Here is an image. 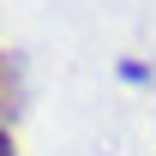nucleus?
Listing matches in <instances>:
<instances>
[{
    "label": "nucleus",
    "mask_w": 156,
    "mask_h": 156,
    "mask_svg": "<svg viewBox=\"0 0 156 156\" xmlns=\"http://www.w3.org/2000/svg\"><path fill=\"white\" fill-rule=\"evenodd\" d=\"M0 156H18V144H12V132L0 126Z\"/></svg>",
    "instance_id": "nucleus-2"
},
{
    "label": "nucleus",
    "mask_w": 156,
    "mask_h": 156,
    "mask_svg": "<svg viewBox=\"0 0 156 156\" xmlns=\"http://www.w3.org/2000/svg\"><path fill=\"white\" fill-rule=\"evenodd\" d=\"M0 78H6V66H0Z\"/></svg>",
    "instance_id": "nucleus-3"
},
{
    "label": "nucleus",
    "mask_w": 156,
    "mask_h": 156,
    "mask_svg": "<svg viewBox=\"0 0 156 156\" xmlns=\"http://www.w3.org/2000/svg\"><path fill=\"white\" fill-rule=\"evenodd\" d=\"M120 78H126V84H150V66H144V60H120Z\"/></svg>",
    "instance_id": "nucleus-1"
}]
</instances>
